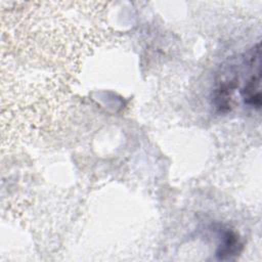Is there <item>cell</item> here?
Wrapping results in <instances>:
<instances>
[{"label":"cell","mask_w":262,"mask_h":262,"mask_svg":"<svg viewBox=\"0 0 262 262\" xmlns=\"http://www.w3.org/2000/svg\"><path fill=\"white\" fill-rule=\"evenodd\" d=\"M244 102L256 108L261 106V93H260V70L255 72L246 82L241 91Z\"/></svg>","instance_id":"6da1fadb"},{"label":"cell","mask_w":262,"mask_h":262,"mask_svg":"<svg viewBox=\"0 0 262 262\" xmlns=\"http://www.w3.org/2000/svg\"><path fill=\"white\" fill-rule=\"evenodd\" d=\"M239 246L238 239L235 234L227 231L223 236V243L219 250L217 251V256L219 259L230 258L231 255H235L237 252V247Z\"/></svg>","instance_id":"7a4b0ae2"}]
</instances>
